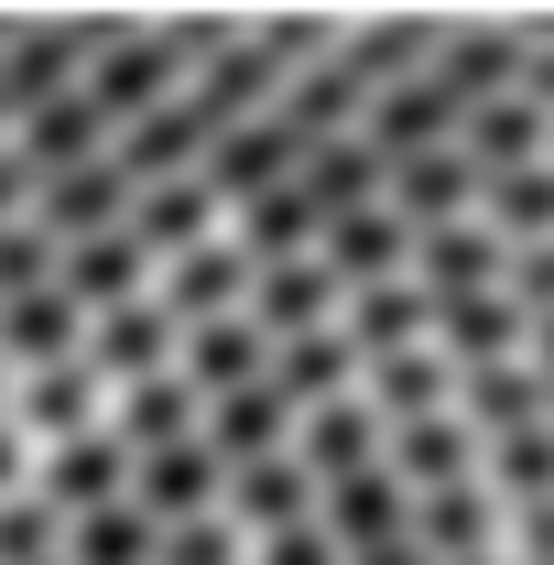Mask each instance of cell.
<instances>
[{"mask_svg": "<svg viewBox=\"0 0 554 565\" xmlns=\"http://www.w3.org/2000/svg\"><path fill=\"white\" fill-rule=\"evenodd\" d=\"M66 565H76V555H66Z\"/></svg>", "mask_w": 554, "mask_h": 565, "instance_id": "48", "label": "cell"}, {"mask_svg": "<svg viewBox=\"0 0 554 565\" xmlns=\"http://www.w3.org/2000/svg\"><path fill=\"white\" fill-rule=\"evenodd\" d=\"M468 565H522V555H511V544H500V555H468Z\"/></svg>", "mask_w": 554, "mask_h": 565, "instance_id": "47", "label": "cell"}, {"mask_svg": "<svg viewBox=\"0 0 554 565\" xmlns=\"http://www.w3.org/2000/svg\"><path fill=\"white\" fill-rule=\"evenodd\" d=\"M163 262H152V239L141 228H109V239H76L66 250V294L87 305V316H109V305H131V294H163Z\"/></svg>", "mask_w": 554, "mask_h": 565, "instance_id": "22", "label": "cell"}, {"mask_svg": "<svg viewBox=\"0 0 554 565\" xmlns=\"http://www.w3.org/2000/svg\"><path fill=\"white\" fill-rule=\"evenodd\" d=\"M359 370H370V359H359L348 327H316V338H283V349H273V381L305 403V414H316V403H338V392H359Z\"/></svg>", "mask_w": 554, "mask_h": 565, "instance_id": "29", "label": "cell"}, {"mask_svg": "<svg viewBox=\"0 0 554 565\" xmlns=\"http://www.w3.org/2000/svg\"><path fill=\"white\" fill-rule=\"evenodd\" d=\"M11 414H22V446H66V435H98V424L120 414V381L76 349V359H55V370H22Z\"/></svg>", "mask_w": 554, "mask_h": 565, "instance_id": "2", "label": "cell"}, {"mask_svg": "<svg viewBox=\"0 0 554 565\" xmlns=\"http://www.w3.org/2000/svg\"><path fill=\"white\" fill-rule=\"evenodd\" d=\"M348 565H435V544H424V533H403V544H359Z\"/></svg>", "mask_w": 554, "mask_h": 565, "instance_id": "44", "label": "cell"}, {"mask_svg": "<svg viewBox=\"0 0 554 565\" xmlns=\"http://www.w3.org/2000/svg\"><path fill=\"white\" fill-rule=\"evenodd\" d=\"M207 446L228 457V468H251V457H294V446H305V403L262 370V381H239V392H217V403H207Z\"/></svg>", "mask_w": 554, "mask_h": 565, "instance_id": "7", "label": "cell"}, {"mask_svg": "<svg viewBox=\"0 0 554 565\" xmlns=\"http://www.w3.org/2000/svg\"><path fill=\"white\" fill-rule=\"evenodd\" d=\"M338 55L370 76V87H403V76H424L446 44H435V22H381V33H359V44H338Z\"/></svg>", "mask_w": 554, "mask_h": 565, "instance_id": "35", "label": "cell"}, {"mask_svg": "<svg viewBox=\"0 0 554 565\" xmlns=\"http://www.w3.org/2000/svg\"><path fill=\"white\" fill-rule=\"evenodd\" d=\"M251 316H262L273 338H316V327H348V273L327 262V250L262 262V294H251Z\"/></svg>", "mask_w": 554, "mask_h": 565, "instance_id": "9", "label": "cell"}, {"mask_svg": "<svg viewBox=\"0 0 554 565\" xmlns=\"http://www.w3.org/2000/svg\"><path fill=\"white\" fill-rule=\"evenodd\" d=\"M370 392L392 424H424V414H468V359H446V338H424L403 359H370Z\"/></svg>", "mask_w": 554, "mask_h": 565, "instance_id": "16", "label": "cell"}, {"mask_svg": "<svg viewBox=\"0 0 554 565\" xmlns=\"http://www.w3.org/2000/svg\"><path fill=\"white\" fill-rule=\"evenodd\" d=\"M22 479L33 490H55L87 522V511H109V500H131V479H141V446L120 435V424H98V435H66V446H33L22 457Z\"/></svg>", "mask_w": 554, "mask_h": 565, "instance_id": "3", "label": "cell"}, {"mask_svg": "<svg viewBox=\"0 0 554 565\" xmlns=\"http://www.w3.org/2000/svg\"><path fill=\"white\" fill-rule=\"evenodd\" d=\"M66 544H76V511L55 490H11V511H0V565H66Z\"/></svg>", "mask_w": 554, "mask_h": 565, "instance_id": "33", "label": "cell"}, {"mask_svg": "<svg viewBox=\"0 0 554 565\" xmlns=\"http://www.w3.org/2000/svg\"><path fill=\"white\" fill-rule=\"evenodd\" d=\"M120 435H131L141 457H152V446H185V435H207V392H196V381H185V359H174V370H141V381H120Z\"/></svg>", "mask_w": 554, "mask_h": 565, "instance_id": "20", "label": "cell"}, {"mask_svg": "<svg viewBox=\"0 0 554 565\" xmlns=\"http://www.w3.org/2000/svg\"><path fill=\"white\" fill-rule=\"evenodd\" d=\"M489 490L511 500V511L522 500H554V424H522V435L489 446Z\"/></svg>", "mask_w": 554, "mask_h": 565, "instance_id": "38", "label": "cell"}, {"mask_svg": "<svg viewBox=\"0 0 554 565\" xmlns=\"http://www.w3.org/2000/svg\"><path fill=\"white\" fill-rule=\"evenodd\" d=\"M327 228H338V207H327V196H316L305 174L239 207V239H251V262H294V250H327Z\"/></svg>", "mask_w": 554, "mask_h": 565, "instance_id": "26", "label": "cell"}, {"mask_svg": "<svg viewBox=\"0 0 554 565\" xmlns=\"http://www.w3.org/2000/svg\"><path fill=\"white\" fill-rule=\"evenodd\" d=\"M305 163H316V141L294 131L283 109H251V120H228V131H217V152H207V185L228 196V207H251V196L294 185Z\"/></svg>", "mask_w": 554, "mask_h": 565, "instance_id": "5", "label": "cell"}, {"mask_svg": "<svg viewBox=\"0 0 554 565\" xmlns=\"http://www.w3.org/2000/svg\"><path fill=\"white\" fill-rule=\"evenodd\" d=\"M489 435L468 414H424V424H392V468L414 479V490H457V479H479Z\"/></svg>", "mask_w": 554, "mask_h": 565, "instance_id": "25", "label": "cell"}, {"mask_svg": "<svg viewBox=\"0 0 554 565\" xmlns=\"http://www.w3.org/2000/svg\"><path fill=\"white\" fill-rule=\"evenodd\" d=\"M468 152H479L489 174L554 163V109L533 98V87H511V98H479V120H468Z\"/></svg>", "mask_w": 554, "mask_h": 565, "instance_id": "27", "label": "cell"}, {"mask_svg": "<svg viewBox=\"0 0 554 565\" xmlns=\"http://www.w3.org/2000/svg\"><path fill=\"white\" fill-rule=\"evenodd\" d=\"M533 359H544V370H554V316H544V327H533Z\"/></svg>", "mask_w": 554, "mask_h": 565, "instance_id": "46", "label": "cell"}, {"mask_svg": "<svg viewBox=\"0 0 554 565\" xmlns=\"http://www.w3.org/2000/svg\"><path fill=\"white\" fill-rule=\"evenodd\" d=\"M131 500L152 511V522H196V511H228V457H217L207 435H185V446H152L141 457Z\"/></svg>", "mask_w": 554, "mask_h": 565, "instance_id": "13", "label": "cell"}, {"mask_svg": "<svg viewBox=\"0 0 554 565\" xmlns=\"http://www.w3.org/2000/svg\"><path fill=\"white\" fill-rule=\"evenodd\" d=\"M468 120H479V98H468L446 66H424V76H403V87H381V98H370V141H381L392 163L468 141Z\"/></svg>", "mask_w": 554, "mask_h": 565, "instance_id": "4", "label": "cell"}, {"mask_svg": "<svg viewBox=\"0 0 554 565\" xmlns=\"http://www.w3.org/2000/svg\"><path fill=\"white\" fill-rule=\"evenodd\" d=\"M414 522H424V490L392 468V457L359 468V479H327V533H338L348 555H359V544H403Z\"/></svg>", "mask_w": 554, "mask_h": 565, "instance_id": "11", "label": "cell"}, {"mask_svg": "<svg viewBox=\"0 0 554 565\" xmlns=\"http://www.w3.org/2000/svg\"><path fill=\"white\" fill-rule=\"evenodd\" d=\"M392 207L414 217V228L479 217V207H489V163L468 152V141H446V152H414V163H392Z\"/></svg>", "mask_w": 554, "mask_h": 565, "instance_id": "15", "label": "cell"}, {"mask_svg": "<svg viewBox=\"0 0 554 565\" xmlns=\"http://www.w3.org/2000/svg\"><path fill=\"white\" fill-rule=\"evenodd\" d=\"M87 359H98L109 381H141V370H174V359H185V316H174L163 294H131V305H109V316L87 327Z\"/></svg>", "mask_w": 554, "mask_h": 565, "instance_id": "14", "label": "cell"}, {"mask_svg": "<svg viewBox=\"0 0 554 565\" xmlns=\"http://www.w3.org/2000/svg\"><path fill=\"white\" fill-rule=\"evenodd\" d=\"M273 327H262V316H251V305H239V316H207V327H185V381H196V392H239V381H262V370H273Z\"/></svg>", "mask_w": 554, "mask_h": 565, "instance_id": "21", "label": "cell"}, {"mask_svg": "<svg viewBox=\"0 0 554 565\" xmlns=\"http://www.w3.org/2000/svg\"><path fill=\"white\" fill-rule=\"evenodd\" d=\"M435 338H446V359L489 370V359H522V349H533V316H522V294H511V282H489V294L435 305Z\"/></svg>", "mask_w": 554, "mask_h": 565, "instance_id": "19", "label": "cell"}, {"mask_svg": "<svg viewBox=\"0 0 554 565\" xmlns=\"http://www.w3.org/2000/svg\"><path fill=\"white\" fill-rule=\"evenodd\" d=\"M217 207H228V196H217L207 174H174V185H141V239H152V262H174V250H196V239H217Z\"/></svg>", "mask_w": 554, "mask_h": 565, "instance_id": "32", "label": "cell"}, {"mask_svg": "<svg viewBox=\"0 0 554 565\" xmlns=\"http://www.w3.org/2000/svg\"><path fill=\"white\" fill-rule=\"evenodd\" d=\"M522 87H533V98L554 109V44H533V76H522Z\"/></svg>", "mask_w": 554, "mask_h": 565, "instance_id": "45", "label": "cell"}, {"mask_svg": "<svg viewBox=\"0 0 554 565\" xmlns=\"http://www.w3.org/2000/svg\"><path fill=\"white\" fill-rule=\"evenodd\" d=\"M217 131H228V120H217L207 98L185 87V98H163V109H141L131 131H120V163H131L141 185H174V174H207Z\"/></svg>", "mask_w": 554, "mask_h": 565, "instance_id": "6", "label": "cell"}, {"mask_svg": "<svg viewBox=\"0 0 554 565\" xmlns=\"http://www.w3.org/2000/svg\"><path fill=\"white\" fill-rule=\"evenodd\" d=\"M262 294V262H251V239H196V250H174L163 262V305L185 316V327H207V316H239Z\"/></svg>", "mask_w": 554, "mask_h": 565, "instance_id": "10", "label": "cell"}, {"mask_svg": "<svg viewBox=\"0 0 554 565\" xmlns=\"http://www.w3.org/2000/svg\"><path fill=\"white\" fill-rule=\"evenodd\" d=\"M305 457H316L327 479L381 468V457H392V414H381V392L359 381V392H338V403H316V414H305Z\"/></svg>", "mask_w": 554, "mask_h": 565, "instance_id": "17", "label": "cell"}, {"mask_svg": "<svg viewBox=\"0 0 554 565\" xmlns=\"http://www.w3.org/2000/svg\"><path fill=\"white\" fill-rule=\"evenodd\" d=\"M414 282L435 294V305H457V294H489V282H511V239L479 217H446V228H424V250H414Z\"/></svg>", "mask_w": 554, "mask_h": 565, "instance_id": "12", "label": "cell"}, {"mask_svg": "<svg viewBox=\"0 0 554 565\" xmlns=\"http://www.w3.org/2000/svg\"><path fill=\"white\" fill-rule=\"evenodd\" d=\"M109 44H120V22H22L11 55H0V131L33 120V109H55L66 87H87L109 66Z\"/></svg>", "mask_w": 554, "mask_h": 565, "instance_id": "1", "label": "cell"}, {"mask_svg": "<svg viewBox=\"0 0 554 565\" xmlns=\"http://www.w3.org/2000/svg\"><path fill=\"white\" fill-rule=\"evenodd\" d=\"M435 66L457 76V87H468V98H511V87H522V76H533V55H522V44H511V33H457V44H446V55H435Z\"/></svg>", "mask_w": 554, "mask_h": 565, "instance_id": "37", "label": "cell"}, {"mask_svg": "<svg viewBox=\"0 0 554 565\" xmlns=\"http://www.w3.org/2000/svg\"><path fill=\"white\" fill-rule=\"evenodd\" d=\"M76 565H163V522L141 511V500H109V511H87L76 522Z\"/></svg>", "mask_w": 554, "mask_h": 565, "instance_id": "34", "label": "cell"}, {"mask_svg": "<svg viewBox=\"0 0 554 565\" xmlns=\"http://www.w3.org/2000/svg\"><path fill=\"white\" fill-rule=\"evenodd\" d=\"M511 294H522L533 327L554 316V239H522V250H511Z\"/></svg>", "mask_w": 554, "mask_h": 565, "instance_id": "42", "label": "cell"}, {"mask_svg": "<svg viewBox=\"0 0 554 565\" xmlns=\"http://www.w3.org/2000/svg\"><path fill=\"white\" fill-rule=\"evenodd\" d=\"M424 544H435V565H468V555H500V490H479V479H457V490H424Z\"/></svg>", "mask_w": 554, "mask_h": 565, "instance_id": "30", "label": "cell"}, {"mask_svg": "<svg viewBox=\"0 0 554 565\" xmlns=\"http://www.w3.org/2000/svg\"><path fill=\"white\" fill-rule=\"evenodd\" d=\"M44 282H66V228H55V217H11V239H0V294H44Z\"/></svg>", "mask_w": 554, "mask_h": 565, "instance_id": "39", "label": "cell"}, {"mask_svg": "<svg viewBox=\"0 0 554 565\" xmlns=\"http://www.w3.org/2000/svg\"><path fill=\"white\" fill-rule=\"evenodd\" d=\"M468 424H479L489 446H500V435H522V424H554V370H544L533 349L468 370Z\"/></svg>", "mask_w": 554, "mask_h": 565, "instance_id": "23", "label": "cell"}, {"mask_svg": "<svg viewBox=\"0 0 554 565\" xmlns=\"http://www.w3.org/2000/svg\"><path fill=\"white\" fill-rule=\"evenodd\" d=\"M251 522L239 511H196V522H163V565H251Z\"/></svg>", "mask_w": 554, "mask_h": 565, "instance_id": "40", "label": "cell"}, {"mask_svg": "<svg viewBox=\"0 0 554 565\" xmlns=\"http://www.w3.org/2000/svg\"><path fill=\"white\" fill-rule=\"evenodd\" d=\"M414 250H424V228L392 207V196H381V207H348L338 228H327V262L348 273V294H359V282H403Z\"/></svg>", "mask_w": 554, "mask_h": 565, "instance_id": "18", "label": "cell"}, {"mask_svg": "<svg viewBox=\"0 0 554 565\" xmlns=\"http://www.w3.org/2000/svg\"><path fill=\"white\" fill-rule=\"evenodd\" d=\"M228 511L251 522V544L262 533H294V522H327V468L294 446V457H251V468H228Z\"/></svg>", "mask_w": 554, "mask_h": 565, "instance_id": "8", "label": "cell"}, {"mask_svg": "<svg viewBox=\"0 0 554 565\" xmlns=\"http://www.w3.org/2000/svg\"><path fill=\"white\" fill-rule=\"evenodd\" d=\"M511 555H522V565H554V500H522V511H511Z\"/></svg>", "mask_w": 554, "mask_h": 565, "instance_id": "43", "label": "cell"}, {"mask_svg": "<svg viewBox=\"0 0 554 565\" xmlns=\"http://www.w3.org/2000/svg\"><path fill=\"white\" fill-rule=\"evenodd\" d=\"M489 228L522 250V239H554V163H522V174H489Z\"/></svg>", "mask_w": 554, "mask_h": 565, "instance_id": "36", "label": "cell"}, {"mask_svg": "<svg viewBox=\"0 0 554 565\" xmlns=\"http://www.w3.org/2000/svg\"><path fill=\"white\" fill-rule=\"evenodd\" d=\"M305 185H316V196H327V207H381V196H392V152H381V141H370V120H359V131H338V141H316V163H305Z\"/></svg>", "mask_w": 554, "mask_h": 565, "instance_id": "31", "label": "cell"}, {"mask_svg": "<svg viewBox=\"0 0 554 565\" xmlns=\"http://www.w3.org/2000/svg\"><path fill=\"white\" fill-rule=\"evenodd\" d=\"M251 565H348V544L327 533V522H294V533H262Z\"/></svg>", "mask_w": 554, "mask_h": 565, "instance_id": "41", "label": "cell"}, {"mask_svg": "<svg viewBox=\"0 0 554 565\" xmlns=\"http://www.w3.org/2000/svg\"><path fill=\"white\" fill-rule=\"evenodd\" d=\"M348 338H359V359L424 349V338H435V294H424L414 273L403 282H359V294H348Z\"/></svg>", "mask_w": 554, "mask_h": 565, "instance_id": "24", "label": "cell"}, {"mask_svg": "<svg viewBox=\"0 0 554 565\" xmlns=\"http://www.w3.org/2000/svg\"><path fill=\"white\" fill-rule=\"evenodd\" d=\"M87 305H76L66 282H44V294H11V370H55V359L87 349Z\"/></svg>", "mask_w": 554, "mask_h": 565, "instance_id": "28", "label": "cell"}]
</instances>
